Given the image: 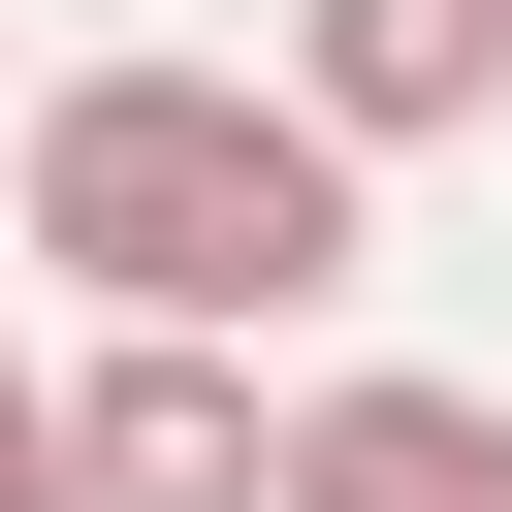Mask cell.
Instances as JSON below:
<instances>
[{"label": "cell", "instance_id": "6da1fadb", "mask_svg": "<svg viewBox=\"0 0 512 512\" xmlns=\"http://www.w3.org/2000/svg\"><path fill=\"white\" fill-rule=\"evenodd\" d=\"M32 256H64L96 320L288 352V320H352V256H384V160H352L288 64H64V96H32Z\"/></svg>", "mask_w": 512, "mask_h": 512}, {"label": "cell", "instance_id": "7a4b0ae2", "mask_svg": "<svg viewBox=\"0 0 512 512\" xmlns=\"http://www.w3.org/2000/svg\"><path fill=\"white\" fill-rule=\"evenodd\" d=\"M64 512H288V384L192 352V320H96L64 352Z\"/></svg>", "mask_w": 512, "mask_h": 512}, {"label": "cell", "instance_id": "3957f363", "mask_svg": "<svg viewBox=\"0 0 512 512\" xmlns=\"http://www.w3.org/2000/svg\"><path fill=\"white\" fill-rule=\"evenodd\" d=\"M288 96L352 160H448V128H512V0H288Z\"/></svg>", "mask_w": 512, "mask_h": 512}, {"label": "cell", "instance_id": "277c9868", "mask_svg": "<svg viewBox=\"0 0 512 512\" xmlns=\"http://www.w3.org/2000/svg\"><path fill=\"white\" fill-rule=\"evenodd\" d=\"M288 512H512V384H416V352L288 384Z\"/></svg>", "mask_w": 512, "mask_h": 512}, {"label": "cell", "instance_id": "5b68a950", "mask_svg": "<svg viewBox=\"0 0 512 512\" xmlns=\"http://www.w3.org/2000/svg\"><path fill=\"white\" fill-rule=\"evenodd\" d=\"M0 512H64V352H0Z\"/></svg>", "mask_w": 512, "mask_h": 512}]
</instances>
